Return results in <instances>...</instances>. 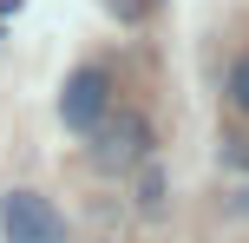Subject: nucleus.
<instances>
[{
	"instance_id": "7ed1b4c3",
	"label": "nucleus",
	"mask_w": 249,
	"mask_h": 243,
	"mask_svg": "<svg viewBox=\"0 0 249 243\" xmlns=\"http://www.w3.org/2000/svg\"><path fill=\"white\" fill-rule=\"evenodd\" d=\"M105 105H112V79H105L99 66H79V73L66 79V92H59V125L66 131H92L105 118Z\"/></svg>"
},
{
	"instance_id": "20e7f679",
	"label": "nucleus",
	"mask_w": 249,
	"mask_h": 243,
	"mask_svg": "<svg viewBox=\"0 0 249 243\" xmlns=\"http://www.w3.org/2000/svg\"><path fill=\"white\" fill-rule=\"evenodd\" d=\"M138 210H144V217H158V210H164V171H158V165L138 171Z\"/></svg>"
},
{
	"instance_id": "f257e3e1",
	"label": "nucleus",
	"mask_w": 249,
	"mask_h": 243,
	"mask_svg": "<svg viewBox=\"0 0 249 243\" xmlns=\"http://www.w3.org/2000/svg\"><path fill=\"white\" fill-rule=\"evenodd\" d=\"M144 151H151V125L138 112H118V118L92 125V165L99 171H131V165H144Z\"/></svg>"
},
{
	"instance_id": "39448f33",
	"label": "nucleus",
	"mask_w": 249,
	"mask_h": 243,
	"mask_svg": "<svg viewBox=\"0 0 249 243\" xmlns=\"http://www.w3.org/2000/svg\"><path fill=\"white\" fill-rule=\"evenodd\" d=\"M230 99L249 112V59H236V66H230Z\"/></svg>"
},
{
	"instance_id": "f03ea898",
	"label": "nucleus",
	"mask_w": 249,
	"mask_h": 243,
	"mask_svg": "<svg viewBox=\"0 0 249 243\" xmlns=\"http://www.w3.org/2000/svg\"><path fill=\"white\" fill-rule=\"evenodd\" d=\"M0 237L7 243H59L66 224H59V210L39 191H7L0 197Z\"/></svg>"
}]
</instances>
